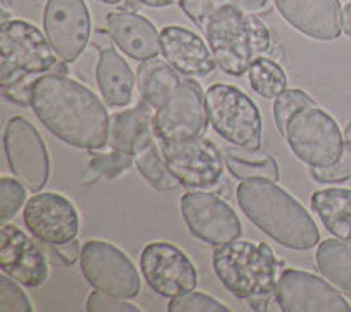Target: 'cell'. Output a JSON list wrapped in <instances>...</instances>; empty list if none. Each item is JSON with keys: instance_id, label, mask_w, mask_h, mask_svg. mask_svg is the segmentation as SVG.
Here are the masks:
<instances>
[{"instance_id": "1", "label": "cell", "mask_w": 351, "mask_h": 312, "mask_svg": "<svg viewBox=\"0 0 351 312\" xmlns=\"http://www.w3.org/2000/svg\"><path fill=\"white\" fill-rule=\"evenodd\" d=\"M108 104L64 74H44L32 88V111L55 137L77 149L102 151L109 142Z\"/></svg>"}, {"instance_id": "2", "label": "cell", "mask_w": 351, "mask_h": 312, "mask_svg": "<svg viewBox=\"0 0 351 312\" xmlns=\"http://www.w3.org/2000/svg\"><path fill=\"white\" fill-rule=\"evenodd\" d=\"M183 12L206 37L218 67L228 76H243L267 51V27L228 0H180Z\"/></svg>"}, {"instance_id": "3", "label": "cell", "mask_w": 351, "mask_h": 312, "mask_svg": "<svg viewBox=\"0 0 351 312\" xmlns=\"http://www.w3.org/2000/svg\"><path fill=\"white\" fill-rule=\"evenodd\" d=\"M236 198L247 220L278 244L293 251H307L319 244V230L311 214L272 181H243Z\"/></svg>"}, {"instance_id": "4", "label": "cell", "mask_w": 351, "mask_h": 312, "mask_svg": "<svg viewBox=\"0 0 351 312\" xmlns=\"http://www.w3.org/2000/svg\"><path fill=\"white\" fill-rule=\"evenodd\" d=\"M213 268L225 289L243 300H269L280 281V261L267 242L232 240L213 252Z\"/></svg>"}, {"instance_id": "5", "label": "cell", "mask_w": 351, "mask_h": 312, "mask_svg": "<svg viewBox=\"0 0 351 312\" xmlns=\"http://www.w3.org/2000/svg\"><path fill=\"white\" fill-rule=\"evenodd\" d=\"M2 86L36 81L51 73L58 62L46 34L23 20H9L0 28Z\"/></svg>"}, {"instance_id": "6", "label": "cell", "mask_w": 351, "mask_h": 312, "mask_svg": "<svg viewBox=\"0 0 351 312\" xmlns=\"http://www.w3.org/2000/svg\"><path fill=\"white\" fill-rule=\"evenodd\" d=\"M211 129L239 148L258 149L262 144V116L255 102L230 84H213L206 92Z\"/></svg>"}, {"instance_id": "7", "label": "cell", "mask_w": 351, "mask_h": 312, "mask_svg": "<svg viewBox=\"0 0 351 312\" xmlns=\"http://www.w3.org/2000/svg\"><path fill=\"white\" fill-rule=\"evenodd\" d=\"M285 139L291 153L309 167H330L339 161L344 149L339 127L318 105L299 109L288 120Z\"/></svg>"}, {"instance_id": "8", "label": "cell", "mask_w": 351, "mask_h": 312, "mask_svg": "<svg viewBox=\"0 0 351 312\" xmlns=\"http://www.w3.org/2000/svg\"><path fill=\"white\" fill-rule=\"evenodd\" d=\"M81 272L93 289L132 300L141 293V277L130 258L104 240H88L81 248Z\"/></svg>"}, {"instance_id": "9", "label": "cell", "mask_w": 351, "mask_h": 312, "mask_svg": "<svg viewBox=\"0 0 351 312\" xmlns=\"http://www.w3.org/2000/svg\"><path fill=\"white\" fill-rule=\"evenodd\" d=\"M209 125L206 93L192 77H183L167 102L156 109L153 129L158 142H183L202 137Z\"/></svg>"}, {"instance_id": "10", "label": "cell", "mask_w": 351, "mask_h": 312, "mask_svg": "<svg viewBox=\"0 0 351 312\" xmlns=\"http://www.w3.org/2000/svg\"><path fill=\"white\" fill-rule=\"evenodd\" d=\"M4 151L9 168L28 192L39 193L48 184L51 164L48 148L37 129L25 118H11L4 130Z\"/></svg>"}, {"instance_id": "11", "label": "cell", "mask_w": 351, "mask_h": 312, "mask_svg": "<svg viewBox=\"0 0 351 312\" xmlns=\"http://www.w3.org/2000/svg\"><path fill=\"white\" fill-rule=\"evenodd\" d=\"M171 172L190 190H211L221 183L225 172L223 153L211 140L197 137L183 142H160Z\"/></svg>"}, {"instance_id": "12", "label": "cell", "mask_w": 351, "mask_h": 312, "mask_svg": "<svg viewBox=\"0 0 351 312\" xmlns=\"http://www.w3.org/2000/svg\"><path fill=\"white\" fill-rule=\"evenodd\" d=\"M181 216L193 237L209 246H223L243 233L236 211L218 195L204 190L184 193L180 202Z\"/></svg>"}, {"instance_id": "13", "label": "cell", "mask_w": 351, "mask_h": 312, "mask_svg": "<svg viewBox=\"0 0 351 312\" xmlns=\"http://www.w3.org/2000/svg\"><path fill=\"white\" fill-rule=\"evenodd\" d=\"M43 27L55 55L65 64L76 62L92 40V18L84 0H48Z\"/></svg>"}, {"instance_id": "14", "label": "cell", "mask_w": 351, "mask_h": 312, "mask_svg": "<svg viewBox=\"0 0 351 312\" xmlns=\"http://www.w3.org/2000/svg\"><path fill=\"white\" fill-rule=\"evenodd\" d=\"M141 272L149 288L169 300L193 291L199 283L190 258L169 242H152L143 249Z\"/></svg>"}, {"instance_id": "15", "label": "cell", "mask_w": 351, "mask_h": 312, "mask_svg": "<svg viewBox=\"0 0 351 312\" xmlns=\"http://www.w3.org/2000/svg\"><path fill=\"white\" fill-rule=\"evenodd\" d=\"M274 296L283 312H351L346 298L327 279L297 268L280 274Z\"/></svg>"}, {"instance_id": "16", "label": "cell", "mask_w": 351, "mask_h": 312, "mask_svg": "<svg viewBox=\"0 0 351 312\" xmlns=\"http://www.w3.org/2000/svg\"><path fill=\"white\" fill-rule=\"evenodd\" d=\"M28 232L40 244H62L80 233V214L76 205L60 193L43 192L28 198L23 209Z\"/></svg>"}, {"instance_id": "17", "label": "cell", "mask_w": 351, "mask_h": 312, "mask_svg": "<svg viewBox=\"0 0 351 312\" xmlns=\"http://www.w3.org/2000/svg\"><path fill=\"white\" fill-rule=\"evenodd\" d=\"M0 268L25 288H37L48 279V258L44 249L9 223H2L0 230Z\"/></svg>"}, {"instance_id": "18", "label": "cell", "mask_w": 351, "mask_h": 312, "mask_svg": "<svg viewBox=\"0 0 351 312\" xmlns=\"http://www.w3.org/2000/svg\"><path fill=\"white\" fill-rule=\"evenodd\" d=\"M283 20L309 39L328 42L343 32L341 0H274Z\"/></svg>"}, {"instance_id": "19", "label": "cell", "mask_w": 351, "mask_h": 312, "mask_svg": "<svg viewBox=\"0 0 351 312\" xmlns=\"http://www.w3.org/2000/svg\"><path fill=\"white\" fill-rule=\"evenodd\" d=\"M162 56L180 74L186 77H208L216 70V60L208 42L180 25H169L160 30Z\"/></svg>"}, {"instance_id": "20", "label": "cell", "mask_w": 351, "mask_h": 312, "mask_svg": "<svg viewBox=\"0 0 351 312\" xmlns=\"http://www.w3.org/2000/svg\"><path fill=\"white\" fill-rule=\"evenodd\" d=\"M106 27L114 44L134 60H149L162 53L160 34L155 25L132 11H111L106 16Z\"/></svg>"}, {"instance_id": "21", "label": "cell", "mask_w": 351, "mask_h": 312, "mask_svg": "<svg viewBox=\"0 0 351 312\" xmlns=\"http://www.w3.org/2000/svg\"><path fill=\"white\" fill-rule=\"evenodd\" d=\"M153 114L148 104H139L132 109L116 112L111 118L108 146L112 151H120L136 158L141 151L155 142Z\"/></svg>"}, {"instance_id": "22", "label": "cell", "mask_w": 351, "mask_h": 312, "mask_svg": "<svg viewBox=\"0 0 351 312\" xmlns=\"http://www.w3.org/2000/svg\"><path fill=\"white\" fill-rule=\"evenodd\" d=\"M95 79L99 84L100 95L109 107H127L134 99V88L137 86V79L127 60L114 48L100 51L95 68Z\"/></svg>"}, {"instance_id": "23", "label": "cell", "mask_w": 351, "mask_h": 312, "mask_svg": "<svg viewBox=\"0 0 351 312\" xmlns=\"http://www.w3.org/2000/svg\"><path fill=\"white\" fill-rule=\"evenodd\" d=\"M183 77L167 60H160L158 56L149 58L141 62L137 67V92L144 104L156 111L171 99Z\"/></svg>"}, {"instance_id": "24", "label": "cell", "mask_w": 351, "mask_h": 312, "mask_svg": "<svg viewBox=\"0 0 351 312\" xmlns=\"http://www.w3.org/2000/svg\"><path fill=\"white\" fill-rule=\"evenodd\" d=\"M311 209L318 214L327 232L351 244V190H318L311 196Z\"/></svg>"}, {"instance_id": "25", "label": "cell", "mask_w": 351, "mask_h": 312, "mask_svg": "<svg viewBox=\"0 0 351 312\" xmlns=\"http://www.w3.org/2000/svg\"><path fill=\"white\" fill-rule=\"evenodd\" d=\"M315 261L324 279L351 296V244L339 239L324 240L316 249Z\"/></svg>"}, {"instance_id": "26", "label": "cell", "mask_w": 351, "mask_h": 312, "mask_svg": "<svg viewBox=\"0 0 351 312\" xmlns=\"http://www.w3.org/2000/svg\"><path fill=\"white\" fill-rule=\"evenodd\" d=\"M227 170L239 181L267 179L272 183L280 181V167L278 161L269 153L260 149H247L234 146L223 151Z\"/></svg>"}, {"instance_id": "27", "label": "cell", "mask_w": 351, "mask_h": 312, "mask_svg": "<svg viewBox=\"0 0 351 312\" xmlns=\"http://www.w3.org/2000/svg\"><path fill=\"white\" fill-rule=\"evenodd\" d=\"M247 79L253 92L267 101L278 99L287 90L288 84L283 67L267 56H258L253 62L252 67L247 68Z\"/></svg>"}, {"instance_id": "28", "label": "cell", "mask_w": 351, "mask_h": 312, "mask_svg": "<svg viewBox=\"0 0 351 312\" xmlns=\"http://www.w3.org/2000/svg\"><path fill=\"white\" fill-rule=\"evenodd\" d=\"M134 164H136L141 176L158 192H171V190H176L181 184L180 181L176 179L174 174L171 172V168H169L167 161H165L164 155L156 146V142H153L144 151H141L134 158Z\"/></svg>"}, {"instance_id": "29", "label": "cell", "mask_w": 351, "mask_h": 312, "mask_svg": "<svg viewBox=\"0 0 351 312\" xmlns=\"http://www.w3.org/2000/svg\"><path fill=\"white\" fill-rule=\"evenodd\" d=\"M134 164V156L125 155L120 151L111 153H99L92 158L90 161V168H88V174L84 176V183L92 184L95 181L102 179H116L120 177L121 174H125L128 168Z\"/></svg>"}, {"instance_id": "30", "label": "cell", "mask_w": 351, "mask_h": 312, "mask_svg": "<svg viewBox=\"0 0 351 312\" xmlns=\"http://www.w3.org/2000/svg\"><path fill=\"white\" fill-rule=\"evenodd\" d=\"M307 105H318L311 96L304 93L302 90H285L278 99H274V121L278 127V132L285 135L287 125L293 114L299 109L307 107Z\"/></svg>"}, {"instance_id": "31", "label": "cell", "mask_w": 351, "mask_h": 312, "mask_svg": "<svg viewBox=\"0 0 351 312\" xmlns=\"http://www.w3.org/2000/svg\"><path fill=\"white\" fill-rule=\"evenodd\" d=\"M27 198V186L20 179L2 177L0 179V218L2 223H9V220L16 216L21 205Z\"/></svg>"}, {"instance_id": "32", "label": "cell", "mask_w": 351, "mask_h": 312, "mask_svg": "<svg viewBox=\"0 0 351 312\" xmlns=\"http://www.w3.org/2000/svg\"><path fill=\"white\" fill-rule=\"evenodd\" d=\"M169 312H228L227 305H223L213 296L202 291H190L183 296L172 298L167 305Z\"/></svg>"}, {"instance_id": "33", "label": "cell", "mask_w": 351, "mask_h": 312, "mask_svg": "<svg viewBox=\"0 0 351 312\" xmlns=\"http://www.w3.org/2000/svg\"><path fill=\"white\" fill-rule=\"evenodd\" d=\"M20 283L11 279L9 276H0V311L2 312H30L32 302L28 300Z\"/></svg>"}, {"instance_id": "34", "label": "cell", "mask_w": 351, "mask_h": 312, "mask_svg": "<svg viewBox=\"0 0 351 312\" xmlns=\"http://www.w3.org/2000/svg\"><path fill=\"white\" fill-rule=\"evenodd\" d=\"M311 176L316 183H344L351 179V140L344 142L339 161L330 167H311Z\"/></svg>"}, {"instance_id": "35", "label": "cell", "mask_w": 351, "mask_h": 312, "mask_svg": "<svg viewBox=\"0 0 351 312\" xmlns=\"http://www.w3.org/2000/svg\"><path fill=\"white\" fill-rule=\"evenodd\" d=\"M43 249L49 263L55 267H72L81 258V248L77 239L62 242V244H43Z\"/></svg>"}, {"instance_id": "36", "label": "cell", "mask_w": 351, "mask_h": 312, "mask_svg": "<svg viewBox=\"0 0 351 312\" xmlns=\"http://www.w3.org/2000/svg\"><path fill=\"white\" fill-rule=\"evenodd\" d=\"M88 312H139L141 309L137 305L130 304L125 298H118V296H111L108 293L93 291L90 293L86 302Z\"/></svg>"}, {"instance_id": "37", "label": "cell", "mask_w": 351, "mask_h": 312, "mask_svg": "<svg viewBox=\"0 0 351 312\" xmlns=\"http://www.w3.org/2000/svg\"><path fill=\"white\" fill-rule=\"evenodd\" d=\"M92 46L95 49H99V51H104V49L108 48H112V36L109 34V30H97L95 34L92 36Z\"/></svg>"}, {"instance_id": "38", "label": "cell", "mask_w": 351, "mask_h": 312, "mask_svg": "<svg viewBox=\"0 0 351 312\" xmlns=\"http://www.w3.org/2000/svg\"><path fill=\"white\" fill-rule=\"evenodd\" d=\"M228 2H232V4L246 12H260L269 4V0H228Z\"/></svg>"}, {"instance_id": "39", "label": "cell", "mask_w": 351, "mask_h": 312, "mask_svg": "<svg viewBox=\"0 0 351 312\" xmlns=\"http://www.w3.org/2000/svg\"><path fill=\"white\" fill-rule=\"evenodd\" d=\"M136 2L141 5H146V8L162 9V8H169V5L176 4V2H180V0H136Z\"/></svg>"}, {"instance_id": "40", "label": "cell", "mask_w": 351, "mask_h": 312, "mask_svg": "<svg viewBox=\"0 0 351 312\" xmlns=\"http://www.w3.org/2000/svg\"><path fill=\"white\" fill-rule=\"evenodd\" d=\"M343 34L351 37V2L343 9Z\"/></svg>"}, {"instance_id": "41", "label": "cell", "mask_w": 351, "mask_h": 312, "mask_svg": "<svg viewBox=\"0 0 351 312\" xmlns=\"http://www.w3.org/2000/svg\"><path fill=\"white\" fill-rule=\"evenodd\" d=\"M100 2H104V4H109V5H118L121 4L123 0H100Z\"/></svg>"}, {"instance_id": "42", "label": "cell", "mask_w": 351, "mask_h": 312, "mask_svg": "<svg viewBox=\"0 0 351 312\" xmlns=\"http://www.w3.org/2000/svg\"><path fill=\"white\" fill-rule=\"evenodd\" d=\"M344 137H346V140H351V123L346 125V130H344Z\"/></svg>"}]
</instances>
